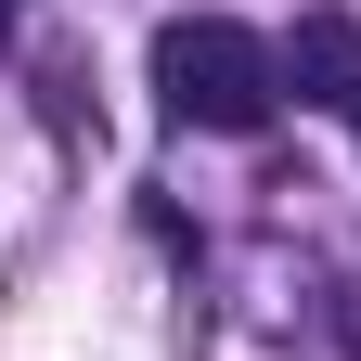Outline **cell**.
Returning a JSON list of instances; mask_svg holds the SVG:
<instances>
[{
    "label": "cell",
    "mask_w": 361,
    "mask_h": 361,
    "mask_svg": "<svg viewBox=\"0 0 361 361\" xmlns=\"http://www.w3.org/2000/svg\"><path fill=\"white\" fill-rule=\"evenodd\" d=\"M155 90H168V116L245 142V129H271V104H284V65H271L233 13H180V26L155 39Z\"/></svg>",
    "instance_id": "1"
},
{
    "label": "cell",
    "mask_w": 361,
    "mask_h": 361,
    "mask_svg": "<svg viewBox=\"0 0 361 361\" xmlns=\"http://www.w3.org/2000/svg\"><path fill=\"white\" fill-rule=\"evenodd\" d=\"M271 65H284V90H297V104H348V90H361V39H348L336 13H310Z\"/></svg>",
    "instance_id": "2"
},
{
    "label": "cell",
    "mask_w": 361,
    "mask_h": 361,
    "mask_svg": "<svg viewBox=\"0 0 361 361\" xmlns=\"http://www.w3.org/2000/svg\"><path fill=\"white\" fill-rule=\"evenodd\" d=\"M348 129H361V90H348Z\"/></svg>",
    "instance_id": "3"
},
{
    "label": "cell",
    "mask_w": 361,
    "mask_h": 361,
    "mask_svg": "<svg viewBox=\"0 0 361 361\" xmlns=\"http://www.w3.org/2000/svg\"><path fill=\"white\" fill-rule=\"evenodd\" d=\"M0 13H13V0H0Z\"/></svg>",
    "instance_id": "4"
}]
</instances>
